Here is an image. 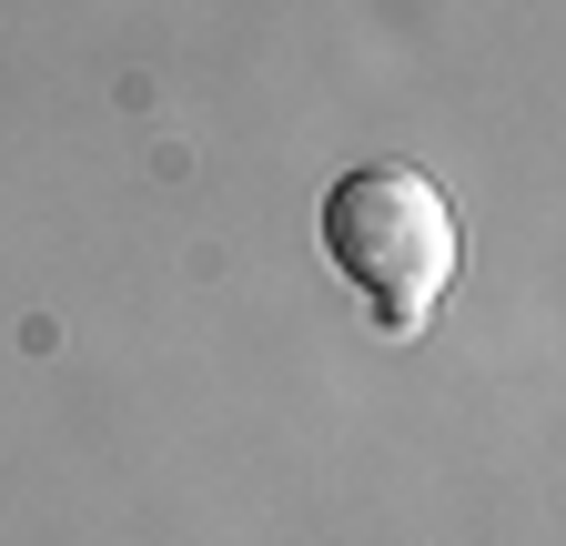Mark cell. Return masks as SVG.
Instances as JSON below:
<instances>
[{"instance_id": "1", "label": "cell", "mask_w": 566, "mask_h": 546, "mask_svg": "<svg viewBox=\"0 0 566 546\" xmlns=\"http://www.w3.org/2000/svg\"><path fill=\"white\" fill-rule=\"evenodd\" d=\"M324 263L375 304L385 334H415L455 284V213L446 192L405 172V162H365L324 192Z\"/></svg>"}]
</instances>
